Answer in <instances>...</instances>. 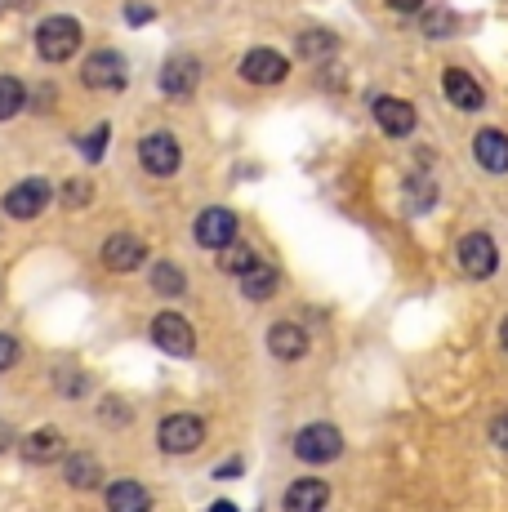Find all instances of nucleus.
<instances>
[{
    "mask_svg": "<svg viewBox=\"0 0 508 512\" xmlns=\"http://www.w3.org/2000/svg\"><path fill=\"white\" fill-rule=\"evenodd\" d=\"M36 49H41L45 63H67V58L81 49V23L76 18H45L41 27H36Z\"/></svg>",
    "mask_w": 508,
    "mask_h": 512,
    "instance_id": "f257e3e1",
    "label": "nucleus"
},
{
    "mask_svg": "<svg viewBox=\"0 0 508 512\" xmlns=\"http://www.w3.org/2000/svg\"><path fill=\"white\" fill-rule=\"evenodd\" d=\"M81 81L85 90H125L130 72H125V58L116 49H99V54H90L81 63Z\"/></svg>",
    "mask_w": 508,
    "mask_h": 512,
    "instance_id": "f03ea898",
    "label": "nucleus"
},
{
    "mask_svg": "<svg viewBox=\"0 0 508 512\" xmlns=\"http://www.w3.org/2000/svg\"><path fill=\"white\" fill-rule=\"evenodd\" d=\"M205 441V423L197 415H170L156 428V446L170 450V455H188Z\"/></svg>",
    "mask_w": 508,
    "mask_h": 512,
    "instance_id": "7ed1b4c3",
    "label": "nucleus"
},
{
    "mask_svg": "<svg viewBox=\"0 0 508 512\" xmlns=\"http://www.w3.org/2000/svg\"><path fill=\"white\" fill-rule=\"evenodd\" d=\"M339 450H344V437L330 423H312L295 437V455L304 464H330V459H339Z\"/></svg>",
    "mask_w": 508,
    "mask_h": 512,
    "instance_id": "20e7f679",
    "label": "nucleus"
},
{
    "mask_svg": "<svg viewBox=\"0 0 508 512\" xmlns=\"http://www.w3.org/2000/svg\"><path fill=\"white\" fill-rule=\"evenodd\" d=\"M152 343L161 352H170V357H192V348H197V334H192V326L179 317V312H156Z\"/></svg>",
    "mask_w": 508,
    "mask_h": 512,
    "instance_id": "39448f33",
    "label": "nucleus"
},
{
    "mask_svg": "<svg viewBox=\"0 0 508 512\" xmlns=\"http://www.w3.org/2000/svg\"><path fill=\"white\" fill-rule=\"evenodd\" d=\"M139 161H143V170L156 174V179H170L174 170H179V143H174V134H165V130H156L148 134V139L139 143Z\"/></svg>",
    "mask_w": 508,
    "mask_h": 512,
    "instance_id": "423d86ee",
    "label": "nucleus"
},
{
    "mask_svg": "<svg viewBox=\"0 0 508 512\" xmlns=\"http://www.w3.org/2000/svg\"><path fill=\"white\" fill-rule=\"evenodd\" d=\"M495 263H500V254H495V241L486 232H468L464 241H459V268H464L473 281L491 277Z\"/></svg>",
    "mask_w": 508,
    "mask_h": 512,
    "instance_id": "0eeeda50",
    "label": "nucleus"
},
{
    "mask_svg": "<svg viewBox=\"0 0 508 512\" xmlns=\"http://www.w3.org/2000/svg\"><path fill=\"white\" fill-rule=\"evenodd\" d=\"M50 205V183L45 179H23L18 187L5 192V214L9 219H36Z\"/></svg>",
    "mask_w": 508,
    "mask_h": 512,
    "instance_id": "6e6552de",
    "label": "nucleus"
},
{
    "mask_svg": "<svg viewBox=\"0 0 508 512\" xmlns=\"http://www.w3.org/2000/svg\"><path fill=\"white\" fill-rule=\"evenodd\" d=\"M286 72H290V63L277 49H250V54L241 58V76H246L250 85H277V81H286Z\"/></svg>",
    "mask_w": 508,
    "mask_h": 512,
    "instance_id": "1a4fd4ad",
    "label": "nucleus"
},
{
    "mask_svg": "<svg viewBox=\"0 0 508 512\" xmlns=\"http://www.w3.org/2000/svg\"><path fill=\"white\" fill-rule=\"evenodd\" d=\"M197 85H201V67H197V58H170V63L161 67V90L170 94V98H192L197 94Z\"/></svg>",
    "mask_w": 508,
    "mask_h": 512,
    "instance_id": "9d476101",
    "label": "nucleus"
},
{
    "mask_svg": "<svg viewBox=\"0 0 508 512\" xmlns=\"http://www.w3.org/2000/svg\"><path fill=\"white\" fill-rule=\"evenodd\" d=\"M197 241L205 245V250H219V245H228V241H237V214L232 210H205L201 219H197Z\"/></svg>",
    "mask_w": 508,
    "mask_h": 512,
    "instance_id": "9b49d317",
    "label": "nucleus"
},
{
    "mask_svg": "<svg viewBox=\"0 0 508 512\" xmlns=\"http://www.w3.org/2000/svg\"><path fill=\"white\" fill-rule=\"evenodd\" d=\"M143 241L139 236H130V232H116V236H107V245H103V263L112 272H134L143 263Z\"/></svg>",
    "mask_w": 508,
    "mask_h": 512,
    "instance_id": "f8f14e48",
    "label": "nucleus"
},
{
    "mask_svg": "<svg viewBox=\"0 0 508 512\" xmlns=\"http://www.w3.org/2000/svg\"><path fill=\"white\" fill-rule=\"evenodd\" d=\"M473 156L486 174H508V134L504 130H482L473 139Z\"/></svg>",
    "mask_w": 508,
    "mask_h": 512,
    "instance_id": "ddd939ff",
    "label": "nucleus"
},
{
    "mask_svg": "<svg viewBox=\"0 0 508 512\" xmlns=\"http://www.w3.org/2000/svg\"><path fill=\"white\" fill-rule=\"evenodd\" d=\"M375 121L384 125V134H393V139H406L410 130H415V107L402 103V98H375Z\"/></svg>",
    "mask_w": 508,
    "mask_h": 512,
    "instance_id": "4468645a",
    "label": "nucleus"
},
{
    "mask_svg": "<svg viewBox=\"0 0 508 512\" xmlns=\"http://www.w3.org/2000/svg\"><path fill=\"white\" fill-rule=\"evenodd\" d=\"M442 90H446V98H451V103L459 107V112H477V107L486 103L482 85H477L468 72H459V67H451V72L442 76Z\"/></svg>",
    "mask_w": 508,
    "mask_h": 512,
    "instance_id": "2eb2a0df",
    "label": "nucleus"
},
{
    "mask_svg": "<svg viewBox=\"0 0 508 512\" xmlns=\"http://www.w3.org/2000/svg\"><path fill=\"white\" fill-rule=\"evenodd\" d=\"M18 450H23L27 464H54V459L67 455V441H63V432L41 428V432H32V437H23V446Z\"/></svg>",
    "mask_w": 508,
    "mask_h": 512,
    "instance_id": "dca6fc26",
    "label": "nucleus"
},
{
    "mask_svg": "<svg viewBox=\"0 0 508 512\" xmlns=\"http://www.w3.org/2000/svg\"><path fill=\"white\" fill-rule=\"evenodd\" d=\"M326 504H330V486L317 477L295 481V486L286 490V512H321Z\"/></svg>",
    "mask_w": 508,
    "mask_h": 512,
    "instance_id": "f3484780",
    "label": "nucleus"
},
{
    "mask_svg": "<svg viewBox=\"0 0 508 512\" xmlns=\"http://www.w3.org/2000/svg\"><path fill=\"white\" fill-rule=\"evenodd\" d=\"M148 508H152V495L139 481H112L107 486V512H148Z\"/></svg>",
    "mask_w": 508,
    "mask_h": 512,
    "instance_id": "a211bd4d",
    "label": "nucleus"
},
{
    "mask_svg": "<svg viewBox=\"0 0 508 512\" xmlns=\"http://www.w3.org/2000/svg\"><path fill=\"white\" fill-rule=\"evenodd\" d=\"M268 348L277 361H299L308 352V334L299 326H290V321H281V326L268 330Z\"/></svg>",
    "mask_w": 508,
    "mask_h": 512,
    "instance_id": "6ab92c4d",
    "label": "nucleus"
},
{
    "mask_svg": "<svg viewBox=\"0 0 508 512\" xmlns=\"http://www.w3.org/2000/svg\"><path fill=\"white\" fill-rule=\"evenodd\" d=\"M63 472H67V486H72V490H94V486H99V481H103L99 459H94V455H85V450H76V455H67Z\"/></svg>",
    "mask_w": 508,
    "mask_h": 512,
    "instance_id": "aec40b11",
    "label": "nucleus"
},
{
    "mask_svg": "<svg viewBox=\"0 0 508 512\" xmlns=\"http://www.w3.org/2000/svg\"><path fill=\"white\" fill-rule=\"evenodd\" d=\"M277 285H281V277H277V268H268V263H250V268L241 272V290H246V299H254V303L272 299Z\"/></svg>",
    "mask_w": 508,
    "mask_h": 512,
    "instance_id": "412c9836",
    "label": "nucleus"
},
{
    "mask_svg": "<svg viewBox=\"0 0 508 512\" xmlns=\"http://www.w3.org/2000/svg\"><path fill=\"white\" fill-rule=\"evenodd\" d=\"M335 49H339V36L321 32V27H308V32L299 36V58H304V63H326Z\"/></svg>",
    "mask_w": 508,
    "mask_h": 512,
    "instance_id": "4be33fe9",
    "label": "nucleus"
},
{
    "mask_svg": "<svg viewBox=\"0 0 508 512\" xmlns=\"http://www.w3.org/2000/svg\"><path fill=\"white\" fill-rule=\"evenodd\" d=\"M23 107H27V90H23V81H14V76H0V121L18 116Z\"/></svg>",
    "mask_w": 508,
    "mask_h": 512,
    "instance_id": "5701e85b",
    "label": "nucleus"
},
{
    "mask_svg": "<svg viewBox=\"0 0 508 512\" xmlns=\"http://www.w3.org/2000/svg\"><path fill=\"white\" fill-rule=\"evenodd\" d=\"M152 290L156 294H170V299H174V294L188 290V281H183V272L174 268V263H156V268H152Z\"/></svg>",
    "mask_w": 508,
    "mask_h": 512,
    "instance_id": "b1692460",
    "label": "nucleus"
},
{
    "mask_svg": "<svg viewBox=\"0 0 508 512\" xmlns=\"http://www.w3.org/2000/svg\"><path fill=\"white\" fill-rule=\"evenodd\" d=\"M254 263V254L246 250V245L241 241H228V245H219V268L223 272H232V277H241V272H246Z\"/></svg>",
    "mask_w": 508,
    "mask_h": 512,
    "instance_id": "393cba45",
    "label": "nucleus"
},
{
    "mask_svg": "<svg viewBox=\"0 0 508 512\" xmlns=\"http://www.w3.org/2000/svg\"><path fill=\"white\" fill-rule=\"evenodd\" d=\"M424 32H428V36H446V32H455V14H446V9L428 14V18H424Z\"/></svg>",
    "mask_w": 508,
    "mask_h": 512,
    "instance_id": "a878e982",
    "label": "nucleus"
},
{
    "mask_svg": "<svg viewBox=\"0 0 508 512\" xmlns=\"http://www.w3.org/2000/svg\"><path fill=\"white\" fill-rule=\"evenodd\" d=\"M90 196H94V192H90V183H85V179H76V183L63 187V201H67V205H85Z\"/></svg>",
    "mask_w": 508,
    "mask_h": 512,
    "instance_id": "bb28decb",
    "label": "nucleus"
},
{
    "mask_svg": "<svg viewBox=\"0 0 508 512\" xmlns=\"http://www.w3.org/2000/svg\"><path fill=\"white\" fill-rule=\"evenodd\" d=\"M107 134H112V130H107V125H99V130H94L90 139L81 143V147H85V156H90V161H99V156H103V143H107Z\"/></svg>",
    "mask_w": 508,
    "mask_h": 512,
    "instance_id": "cd10ccee",
    "label": "nucleus"
},
{
    "mask_svg": "<svg viewBox=\"0 0 508 512\" xmlns=\"http://www.w3.org/2000/svg\"><path fill=\"white\" fill-rule=\"evenodd\" d=\"M491 441H495L500 450H508V410H500V415L491 419Z\"/></svg>",
    "mask_w": 508,
    "mask_h": 512,
    "instance_id": "c85d7f7f",
    "label": "nucleus"
},
{
    "mask_svg": "<svg viewBox=\"0 0 508 512\" xmlns=\"http://www.w3.org/2000/svg\"><path fill=\"white\" fill-rule=\"evenodd\" d=\"M18 361V339H9V334H0V370H9Z\"/></svg>",
    "mask_w": 508,
    "mask_h": 512,
    "instance_id": "c756f323",
    "label": "nucleus"
},
{
    "mask_svg": "<svg viewBox=\"0 0 508 512\" xmlns=\"http://www.w3.org/2000/svg\"><path fill=\"white\" fill-rule=\"evenodd\" d=\"M388 5H393L397 14H415V9H424V0H388Z\"/></svg>",
    "mask_w": 508,
    "mask_h": 512,
    "instance_id": "7c9ffc66",
    "label": "nucleus"
},
{
    "mask_svg": "<svg viewBox=\"0 0 508 512\" xmlns=\"http://www.w3.org/2000/svg\"><path fill=\"white\" fill-rule=\"evenodd\" d=\"M9 446H14V428H9V423L5 419H0V455H5V450Z\"/></svg>",
    "mask_w": 508,
    "mask_h": 512,
    "instance_id": "2f4dec72",
    "label": "nucleus"
},
{
    "mask_svg": "<svg viewBox=\"0 0 508 512\" xmlns=\"http://www.w3.org/2000/svg\"><path fill=\"white\" fill-rule=\"evenodd\" d=\"M500 343H504V348H508V317H504V326H500Z\"/></svg>",
    "mask_w": 508,
    "mask_h": 512,
    "instance_id": "473e14b6",
    "label": "nucleus"
},
{
    "mask_svg": "<svg viewBox=\"0 0 508 512\" xmlns=\"http://www.w3.org/2000/svg\"><path fill=\"white\" fill-rule=\"evenodd\" d=\"M210 512H237V508H232V504H214Z\"/></svg>",
    "mask_w": 508,
    "mask_h": 512,
    "instance_id": "72a5a7b5",
    "label": "nucleus"
},
{
    "mask_svg": "<svg viewBox=\"0 0 508 512\" xmlns=\"http://www.w3.org/2000/svg\"><path fill=\"white\" fill-rule=\"evenodd\" d=\"M9 5H32V0H9Z\"/></svg>",
    "mask_w": 508,
    "mask_h": 512,
    "instance_id": "f704fd0d",
    "label": "nucleus"
}]
</instances>
